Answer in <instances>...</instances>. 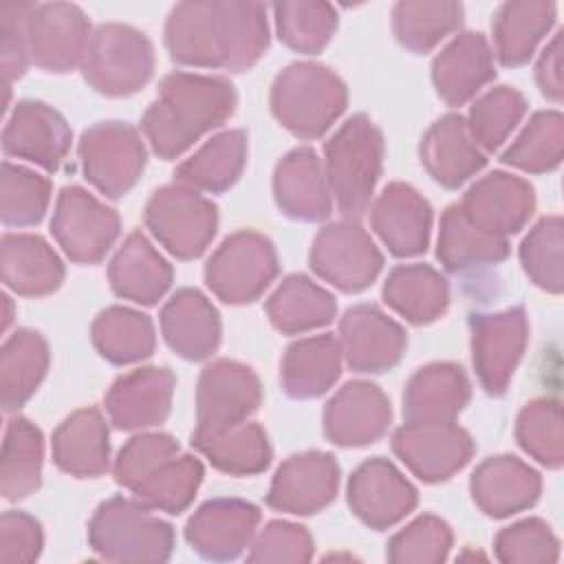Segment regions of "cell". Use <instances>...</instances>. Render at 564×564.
<instances>
[{
	"label": "cell",
	"instance_id": "1",
	"mask_svg": "<svg viewBox=\"0 0 564 564\" xmlns=\"http://www.w3.org/2000/svg\"><path fill=\"white\" fill-rule=\"evenodd\" d=\"M170 57L185 66L247 70L269 46L260 2H181L165 22Z\"/></svg>",
	"mask_w": 564,
	"mask_h": 564
},
{
	"label": "cell",
	"instance_id": "2",
	"mask_svg": "<svg viewBox=\"0 0 564 564\" xmlns=\"http://www.w3.org/2000/svg\"><path fill=\"white\" fill-rule=\"evenodd\" d=\"M234 108L236 90L229 79L172 73L161 79L141 128L161 159H176L205 132L223 126Z\"/></svg>",
	"mask_w": 564,
	"mask_h": 564
},
{
	"label": "cell",
	"instance_id": "3",
	"mask_svg": "<svg viewBox=\"0 0 564 564\" xmlns=\"http://www.w3.org/2000/svg\"><path fill=\"white\" fill-rule=\"evenodd\" d=\"M324 174L328 192L341 216L359 218L370 205L381 176L383 137L366 117H350L324 145Z\"/></svg>",
	"mask_w": 564,
	"mask_h": 564
},
{
	"label": "cell",
	"instance_id": "4",
	"mask_svg": "<svg viewBox=\"0 0 564 564\" xmlns=\"http://www.w3.org/2000/svg\"><path fill=\"white\" fill-rule=\"evenodd\" d=\"M346 86L326 66L295 62L273 82L271 110L300 139L322 137L346 108Z\"/></svg>",
	"mask_w": 564,
	"mask_h": 564
},
{
	"label": "cell",
	"instance_id": "5",
	"mask_svg": "<svg viewBox=\"0 0 564 564\" xmlns=\"http://www.w3.org/2000/svg\"><path fill=\"white\" fill-rule=\"evenodd\" d=\"M88 542L110 562H165L174 549V531L139 500L115 496L93 513Z\"/></svg>",
	"mask_w": 564,
	"mask_h": 564
},
{
	"label": "cell",
	"instance_id": "6",
	"mask_svg": "<svg viewBox=\"0 0 564 564\" xmlns=\"http://www.w3.org/2000/svg\"><path fill=\"white\" fill-rule=\"evenodd\" d=\"M154 70L152 42L128 24H101L86 46L82 73L101 95H132Z\"/></svg>",
	"mask_w": 564,
	"mask_h": 564
},
{
	"label": "cell",
	"instance_id": "7",
	"mask_svg": "<svg viewBox=\"0 0 564 564\" xmlns=\"http://www.w3.org/2000/svg\"><path fill=\"white\" fill-rule=\"evenodd\" d=\"M145 225L172 256L192 260L212 242L218 212L216 205L196 189L174 183L152 194L145 205Z\"/></svg>",
	"mask_w": 564,
	"mask_h": 564
},
{
	"label": "cell",
	"instance_id": "8",
	"mask_svg": "<svg viewBox=\"0 0 564 564\" xmlns=\"http://www.w3.org/2000/svg\"><path fill=\"white\" fill-rule=\"evenodd\" d=\"M278 275V256L269 238L258 231L231 234L209 258L205 282L227 304L253 302Z\"/></svg>",
	"mask_w": 564,
	"mask_h": 564
},
{
	"label": "cell",
	"instance_id": "9",
	"mask_svg": "<svg viewBox=\"0 0 564 564\" xmlns=\"http://www.w3.org/2000/svg\"><path fill=\"white\" fill-rule=\"evenodd\" d=\"M79 159L86 178L108 198L128 194L145 167V148L139 132L123 121L90 126L79 139Z\"/></svg>",
	"mask_w": 564,
	"mask_h": 564
},
{
	"label": "cell",
	"instance_id": "10",
	"mask_svg": "<svg viewBox=\"0 0 564 564\" xmlns=\"http://www.w3.org/2000/svg\"><path fill=\"white\" fill-rule=\"evenodd\" d=\"M383 267L375 240L355 223L326 225L313 240L311 269L344 293L368 289Z\"/></svg>",
	"mask_w": 564,
	"mask_h": 564
},
{
	"label": "cell",
	"instance_id": "11",
	"mask_svg": "<svg viewBox=\"0 0 564 564\" xmlns=\"http://www.w3.org/2000/svg\"><path fill=\"white\" fill-rule=\"evenodd\" d=\"M51 231L73 262L95 264L117 240L119 216L84 187L70 185L57 196Z\"/></svg>",
	"mask_w": 564,
	"mask_h": 564
},
{
	"label": "cell",
	"instance_id": "12",
	"mask_svg": "<svg viewBox=\"0 0 564 564\" xmlns=\"http://www.w3.org/2000/svg\"><path fill=\"white\" fill-rule=\"evenodd\" d=\"M392 449L416 478L441 482L469 463L474 441L454 421H408L394 432Z\"/></svg>",
	"mask_w": 564,
	"mask_h": 564
},
{
	"label": "cell",
	"instance_id": "13",
	"mask_svg": "<svg viewBox=\"0 0 564 564\" xmlns=\"http://www.w3.org/2000/svg\"><path fill=\"white\" fill-rule=\"evenodd\" d=\"M471 357L480 386L489 394H502L522 359L529 339V322L522 306L474 315Z\"/></svg>",
	"mask_w": 564,
	"mask_h": 564
},
{
	"label": "cell",
	"instance_id": "14",
	"mask_svg": "<svg viewBox=\"0 0 564 564\" xmlns=\"http://www.w3.org/2000/svg\"><path fill=\"white\" fill-rule=\"evenodd\" d=\"M90 35L88 18L70 2L35 4L26 18L29 55L48 73L82 66Z\"/></svg>",
	"mask_w": 564,
	"mask_h": 564
},
{
	"label": "cell",
	"instance_id": "15",
	"mask_svg": "<svg viewBox=\"0 0 564 564\" xmlns=\"http://www.w3.org/2000/svg\"><path fill=\"white\" fill-rule=\"evenodd\" d=\"M262 390L256 372L229 359H218L200 372L196 390V430L209 432L247 421L258 410Z\"/></svg>",
	"mask_w": 564,
	"mask_h": 564
},
{
	"label": "cell",
	"instance_id": "16",
	"mask_svg": "<svg viewBox=\"0 0 564 564\" xmlns=\"http://www.w3.org/2000/svg\"><path fill=\"white\" fill-rule=\"evenodd\" d=\"M348 505L364 524L383 531L416 507V489L388 458L377 456L352 471Z\"/></svg>",
	"mask_w": 564,
	"mask_h": 564
},
{
	"label": "cell",
	"instance_id": "17",
	"mask_svg": "<svg viewBox=\"0 0 564 564\" xmlns=\"http://www.w3.org/2000/svg\"><path fill=\"white\" fill-rule=\"evenodd\" d=\"M339 344L355 372H383L405 352V330L375 304L348 308L339 322Z\"/></svg>",
	"mask_w": 564,
	"mask_h": 564
},
{
	"label": "cell",
	"instance_id": "18",
	"mask_svg": "<svg viewBox=\"0 0 564 564\" xmlns=\"http://www.w3.org/2000/svg\"><path fill=\"white\" fill-rule=\"evenodd\" d=\"M339 487V465L326 452H304L286 458L269 487L267 505L295 513L308 516L328 507Z\"/></svg>",
	"mask_w": 564,
	"mask_h": 564
},
{
	"label": "cell",
	"instance_id": "19",
	"mask_svg": "<svg viewBox=\"0 0 564 564\" xmlns=\"http://www.w3.org/2000/svg\"><path fill=\"white\" fill-rule=\"evenodd\" d=\"M260 509L238 498H216L200 505L185 524L189 546L205 560H234L253 540Z\"/></svg>",
	"mask_w": 564,
	"mask_h": 564
},
{
	"label": "cell",
	"instance_id": "20",
	"mask_svg": "<svg viewBox=\"0 0 564 564\" xmlns=\"http://www.w3.org/2000/svg\"><path fill=\"white\" fill-rule=\"evenodd\" d=\"M533 207V187L524 178L507 172L482 176L467 189L460 203L467 220L496 238L520 231L531 218Z\"/></svg>",
	"mask_w": 564,
	"mask_h": 564
},
{
	"label": "cell",
	"instance_id": "21",
	"mask_svg": "<svg viewBox=\"0 0 564 564\" xmlns=\"http://www.w3.org/2000/svg\"><path fill=\"white\" fill-rule=\"evenodd\" d=\"M70 128L57 110L42 101L22 99L4 126L2 148L11 156L55 172L70 150Z\"/></svg>",
	"mask_w": 564,
	"mask_h": 564
},
{
	"label": "cell",
	"instance_id": "22",
	"mask_svg": "<svg viewBox=\"0 0 564 564\" xmlns=\"http://www.w3.org/2000/svg\"><path fill=\"white\" fill-rule=\"evenodd\" d=\"M392 421L388 397L370 381H348L324 410V432L339 447H361L379 441Z\"/></svg>",
	"mask_w": 564,
	"mask_h": 564
},
{
	"label": "cell",
	"instance_id": "23",
	"mask_svg": "<svg viewBox=\"0 0 564 564\" xmlns=\"http://www.w3.org/2000/svg\"><path fill=\"white\" fill-rule=\"evenodd\" d=\"M174 375L167 368H137L121 375L106 394V412L119 430H143L167 419Z\"/></svg>",
	"mask_w": 564,
	"mask_h": 564
},
{
	"label": "cell",
	"instance_id": "24",
	"mask_svg": "<svg viewBox=\"0 0 564 564\" xmlns=\"http://www.w3.org/2000/svg\"><path fill=\"white\" fill-rule=\"evenodd\" d=\"M372 229L397 258L427 249L432 229L430 203L405 183H390L372 205Z\"/></svg>",
	"mask_w": 564,
	"mask_h": 564
},
{
	"label": "cell",
	"instance_id": "25",
	"mask_svg": "<svg viewBox=\"0 0 564 564\" xmlns=\"http://www.w3.org/2000/svg\"><path fill=\"white\" fill-rule=\"evenodd\" d=\"M494 77V53L482 33L456 35L432 62V82L447 106H463Z\"/></svg>",
	"mask_w": 564,
	"mask_h": 564
},
{
	"label": "cell",
	"instance_id": "26",
	"mask_svg": "<svg viewBox=\"0 0 564 564\" xmlns=\"http://www.w3.org/2000/svg\"><path fill=\"white\" fill-rule=\"evenodd\" d=\"M469 487L474 502L482 513L491 518H507L535 505L542 480L540 474L527 463L505 454L480 463Z\"/></svg>",
	"mask_w": 564,
	"mask_h": 564
},
{
	"label": "cell",
	"instance_id": "27",
	"mask_svg": "<svg viewBox=\"0 0 564 564\" xmlns=\"http://www.w3.org/2000/svg\"><path fill=\"white\" fill-rule=\"evenodd\" d=\"M273 194L282 214L295 220H324L333 209L322 161L311 148L282 156L273 172Z\"/></svg>",
	"mask_w": 564,
	"mask_h": 564
},
{
	"label": "cell",
	"instance_id": "28",
	"mask_svg": "<svg viewBox=\"0 0 564 564\" xmlns=\"http://www.w3.org/2000/svg\"><path fill=\"white\" fill-rule=\"evenodd\" d=\"M161 333L176 355L200 361L218 348L220 319L200 291L181 289L161 311Z\"/></svg>",
	"mask_w": 564,
	"mask_h": 564
},
{
	"label": "cell",
	"instance_id": "29",
	"mask_svg": "<svg viewBox=\"0 0 564 564\" xmlns=\"http://www.w3.org/2000/svg\"><path fill=\"white\" fill-rule=\"evenodd\" d=\"M421 161L443 187H458L485 167V152L474 143L465 117L445 115L421 139Z\"/></svg>",
	"mask_w": 564,
	"mask_h": 564
},
{
	"label": "cell",
	"instance_id": "30",
	"mask_svg": "<svg viewBox=\"0 0 564 564\" xmlns=\"http://www.w3.org/2000/svg\"><path fill=\"white\" fill-rule=\"evenodd\" d=\"M0 264L4 286L18 295H48L64 280L62 260L44 238L33 234H4Z\"/></svg>",
	"mask_w": 564,
	"mask_h": 564
},
{
	"label": "cell",
	"instance_id": "31",
	"mask_svg": "<svg viewBox=\"0 0 564 564\" xmlns=\"http://www.w3.org/2000/svg\"><path fill=\"white\" fill-rule=\"evenodd\" d=\"M112 291L137 304H154L172 284V267L141 231H132L108 267Z\"/></svg>",
	"mask_w": 564,
	"mask_h": 564
},
{
	"label": "cell",
	"instance_id": "32",
	"mask_svg": "<svg viewBox=\"0 0 564 564\" xmlns=\"http://www.w3.org/2000/svg\"><path fill=\"white\" fill-rule=\"evenodd\" d=\"M469 401V379L460 366L441 361L412 375L403 394V416L410 423L454 421Z\"/></svg>",
	"mask_w": 564,
	"mask_h": 564
},
{
	"label": "cell",
	"instance_id": "33",
	"mask_svg": "<svg viewBox=\"0 0 564 564\" xmlns=\"http://www.w3.org/2000/svg\"><path fill=\"white\" fill-rule=\"evenodd\" d=\"M53 460L75 478H95L108 469L110 447L108 427L99 410L84 408L73 412L53 432Z\"/></svg>",
	"mask_w": 564,
	"mask_h": 564
},
{
	"label": "cell",
	"instance_id": "34",
	"mask_svg": "<svg viewBox=\"0 0 564 564\" xmlns=\"http://www.w3.org/2000/svg\"><path fill=\"white\" fill-rule=\"evenodd\" d=\"M341 344L333 335H313L293 341L280 366V381L289 397L313 399L324 394L339 377Z\"/></svg>",
	"mask_w": 564,
	"mask_h": 564
},
{
	"label": "cell",
	"instance_id": "35",
	"mask_svg": "<svg viewBox=\"0 0 564 564\" xmlns=\"http://www.w3.org/2000/svg\"><path fill=\"white\" fill-rule=\"evenodd\" d=\"M192 445L209 458V463L227 474L249 476L264 471L271 463V445L258 423L242 421L220 430H194Z\"/></svg>",
	"mask_w": 564,
	"mask_h": 564
},
{
	"label": "cell",
	"instance_id": "36",
	"mask_svg": "<svg viewBox=\"0 0 564 564\" xmlns=\"http://www.w3.org/2000/svg\"><path fill=\"white\" fill-rule=\"evenodd\" d=\"M555 22V4L544 0L505 2L494 15V46L505 66H520L531 59L535 46Z\"/></svg>",
	"mask_w": 564,
	"mask_h": 564
},
{
	"label": "cell",
	"instance_id": "37",
	"mask_svg": "<svg viewBox=\"0 0 564 564\" xmlns=\"http://www.w3.org/2000/svg\"><path fill=\"white\" fill-rule=\"evenodd\" d=\"M383 300L410 324L421 326L445 313L449 286L430 264H401L390 271L383 284Z\"/></svg>",
	"mask_w": 564,
	"mask_h": 564
},
{
	"label": "cell",
	"instance_id": "38",
	"mask_svg": "<svg viewBox=\"0 0 564 564\" xmlns=\"http://www.w3.org/2000/svg\"><path fill=\"white\" fill-rule=\"evenodd\" d=\"M337 313L335 297L306 275H289L267 300V315L271 324L286 333H306L333 322Z\"/></svg>",
	"mask_w": 564,
	"mask_h": 564
},
{
	"label": "cell",
	"instance_id": "39",
	"mask_svg": "<svg viewBox=\"0 0 564 564\" xmlns=\"http://www.w3.org/2000/svg\"><path fill=\"white\" fill-rule=\"evenodd\" d=\"M247 161V134L227 130L209 139L198 152L183 161L174 176L178 183L200 192H225L242 174Z\"/></svg>",
	"mask_w": 564,
	"mask_h": 564
},
{
	"label": "cell",
	"instance_id": "40",
	"mask_svg": "<svg viewBox=\"0 0 564 564\" xmlns=\"http://www.w3.org/2000/svg\"><path fill=\"white\" fill-rule=\"evenodd\" d=\"M48 368L46 339L31 328L15 330L0 355V392L4 412L24 405L42 383Z\"/></svg>",
	"mask_w": 564,
	"mask_h": 564
},
{
	"label": "cell",
	"instance_id": "41",
	"mask_svg": "<svg viewBox=\"0 0 564 564\" xmlns=\"http://www.w3.org/2000/svg\"><path fill=\"white\" fill-rule=\"evenodd\" d=\"M436 253L447 271L458 273L505 260L509 245L507 238H496L474 227L460 205H449L441 216Z\"/></svg>",
	"mask_w": 564,
	"mask_h": 564
},
{
	"label": "cell",
	"instance_id": "42",
	"mask_svg": "<svg viewBox=\"0 0 564 564\" xmlns=\"http://www.w3.org/2000/svg\"><path fill=\"white\" fill-rule=\"evenodd\" d=\"M42 456V432L29 419H11L4 432L0 460V491L7 500L26 498L40 487Z\"/></svg>",
	"mask_w": 564,
	"mask_h": 564
},
{
	"label": "cell",
	"instance_id": "43",
	"mask_svg": "<svg viewBox=\"0 0 564 564\" xmlns=\"http://www.w3.org/2000/svg\"><path fill=\"white\" fill-rule=\"evenodd\" d=\"M90 337L99 355L112 364H134L154 350V326L150 317L126 306L101 311L93 322Z\"/></svg>",
	"mask_w": 564,
	"mask_h": 564
},
{
	"label": "cell",
	"instance_id": "44",
	"mask_svg": "<svg viewBox=\"0 0 564 564\" xmlns=\"http://www.w3.org/2000/svg\"><path fill=\"white\" fill-rule=\"evenodd\" d=\"M463 22L460 2H397L392 9V29L397 40L412 53L432 51L445 35Z\"/></svg>",
	"mask_w": 564,
	"mask_h": 564
},
{
	"label": "cell",
	"instance_id": "45",
	"mask_svg": "<svg viewBox=\"0 0 564 564\" xmlns=\"http://www.w3.org/2000/svg\"><path fill=\"white\" fill-rule=\"evenodd\" d=\"M203 480V465L192 454H176L156 467L132 494L156 511L181 513L189 507Z\"/></svg>",
	"mask_w": 564,
	"mask_h": 564
},
{
	"label": "cell",
	"instance_id": "46",
	"mask_svg": "<svg viewBox=\"0 0 564 564\" xmlns=\"http://www.w3.org/2000/svg\"><path fill=\"white\" fill-rule=\"evenodd\" d=\"M564 152V119L557 110L531 117L518 139L502 152V161L518 170L540 174L560 165Z\"/></svg>",
	"mask_w": 564,
	"mask_h": 564
},
{
	"label": "cell",
	"instance_id": "47",
	"mask_svg": "<svg viewBox=\"0 0 564 564\" xmlns=\"http://www.w3.org/2000/svg\"><path fill=\"white\" fill-rule=\"evenodd\" d=\"M527 112V99L511 86H496L480 95L465 119L474 143L482 152L498 150Z\"/></svg>",
	"mask_w": 564,
	"mask_h": 564
},
{
	"label": "cell",
	"instance_id": "48",
	"mask_svg": "<svg viewBox=\"0 0 564 564\" xmlns=\"http://www.w3.org/2000/svg\"><path fill=\"white\" fill-rule=\"evenodd\" d=\"M278 37L297 53H319L337 29V13L326 2H278L273 4Z\"/></svg>",
	"mask_w": 564,
	"mask_h": 564
},
{
	"label": "cell",
	"instance_id": "49",
	"mask_svg": "<svg viewBox=\"0 0 564 564\" xmlns=\"http://www.w3.org/2000/svg\"><path fill=\"white\" fill-rule=\"evenodd\" d=\"M51 200V183L13 163L2 165L0 216L7 227H31L44 218Z\"/></svg>",
	"mask_w": 564,
	"mask_h": 564
},
{
	"label": "cell",
	"instance_id": "50",
	"mask_svg": "<svg viewBox=\"0 0 564 564\" xmlns=\"http://www.w3.org/2000/svg\"><path fill=\"white\" fill-rule=\"evenodd\" d=\"M520 447L538 463L557 469L564 463L562 449V408L555 399H535L527 403L516 423Z\"/></svg>",
	"mask_w": 564,
	"mask_h": 564
},
{
	"label": "cell",
	"instance_id": "51",
	"mask_svg": "<svg viewBox=\"0 0 564 564\" xmlns=\"http://www.w3.org/2000/svg\"><path fill=\"white\" fill-rule=\"evenodd\" d=\"M520 262L531 282L549 293L562 291V218H542L520 245Z\"/></svg>",
	"mask_w": 564,
	"mask_h": 564
},
{
	"label": "cell",
	"instance_id": "52",
	"mask_svg": "<svg viewBox=\"0 0 564 564\" xmlns=\"http://www.w3.org/2000/svg\"><path fill=\"white\" fill-rule=\"evenodd\" d=\"M452 546V531L436 516H421L388 544V560L394 564H436L443 562Z\"/></svg>",
	"mask_w": 564,
	"mask_h": 564
},
{
	"label": "cell",
	"instance_id": "53",
	"mask_svg": "<svg viewBox=\"0 0 564 564\" xmlns=\"http://www.w3.org/2000/svg\"><path fill=\"white\" fill-rule=\"evenodd\" d=\"M494 546L500 562H555L560 555L557 538L540 518H527L502 529Z\"/></svg>",
	"mask_w": 564,
	"mask_h": 564
},
{
	"label": "cell",
	"instance_id": "54",
	"mask_svg": "<svg viewBox=\"0 0 564 564\" xmlns=\"http://www.w3.org/2000/svg\"><path fill=\"white\" fill-rule=\"evenodd\" d=\"M178 454V443L170 434H141L130 438L117 460H115V480L134 491L156 467Z\"/></svg>",
	"mask_w": 564,
	"mask_h": 564
},
{
	"label": "cell",
	"instance_id": "55",
	"mask_svg": "<svg viewBox=\"0 0 564 564\" xmlns=\"http://www.w3.org/2000/svg\"><path fill=\"white\" fill-rule=\"evenodd\" d=\"M313 557V542L304 527L273 520L256 538L247 560L249 562H308Z\"/></svg>",
	"mask_w": 564,
	"mask_h": 564
},
{
	"label": "cell",
	"instance_id": "56",
	"mask_svg": "<svg viewBox=\"0 0 564 564\" xmlns=\"http://www.w3.org/2000/svg\"><path fill=\"white\" fill-rule=\"evenodd\" d=\"M33 2H2L0 4V64L4 84L20 79L29 66L26 46V18L33 11Z\"/></svg>",
	"mask_w": 564,
	"mask_h": 564
},
{
	"label": "cell",
	"instance_id": "57",
	"mask_svg": "<svg viewBox=\"0 0 564 564\" xmlns=\"http://www.w3.org/2000/svg\"><path fill=\"white\" fill-rule=\"evenodd\" d=\"M42 527L24 511H4L0 518V562L20 564L37 560L42 551Z\"/></svg>",
	"mask_w": 564,
	"mask_h": 564
},
{
	"label": "cell",
	"instance_id": "58",
	"mask_svg": "<svg viewBox=\"0 0 564 564\" xmlns=\"http://www.w3.org/2000/svg\"><path fill=\"white\" fill-rule=\"evenodd\" d=\"M535 79L540 90L553 99L560 101L564 93V82H562V33H557L551 44L544 48L538 66H535Z\"/></svg>",
	"mask_w": 564,
	"mask_h": 564
},
{
	"label": "cell",
	"instance_id": "59",
	"mask_svg": "<svg viewBox=\"0 0 564 564\" xmlns=\"http://www.w3.org/2000/svg\"><path fill=\"white\" fill-rule=\"evenodd\" d=\"M2 300H4V322H2V328H7L11 324V297L2 295Z\"/></svg>",
	"mask_w": 564,
	"mask_h": 564
}]
</instances>
